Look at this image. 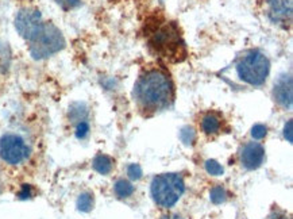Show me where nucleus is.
<instances>
[{
    "instance_id": "1",
    "label": "nucleus",
    "mask_w": 293,
    "mask_h": 219,
    "mask_svg": "<svg viewBox=\"0 0 293 219\" xmlns=\"http://www.w3.org/2000/svg\"><path fill=\"white\" fill-rule=\"evenodd\" d=\"M135 99L142 110L158 111L168 107L173 99L172 81L161 70H147L135 84Z\"/></svg>"
},
{
    "instance_id": "2",
    "label": "nucleus",
    "mask_w": 293,
    "mask_h": 219,
    "mask_svg": "<svg viewBox=\"0 0 293 219\" xmlns=\"http://www.w3.org/2000/svg\"><path fill=\"white\" fill-rule=\"evenodd\" d=\"M151 196L159 207L169 208L177 203L185 191L182 177L177 173H164L151 181Z\"/></svg>"
},
{
    "instance_id": "3",
    "label": "nucleus",
    "mask_w": 293,
    "mask_h": 219,
    "mask_svg": "<svg viewBox=\"0 0 293 219\" xmlns=\"http://www.w3.org/2000/svg\"><path fill=\"white\" fill-rule=\"evenodd\" d=\"M238 76L247 84L259 87L267 81L270 72L269 58L258 50H250L236 64Z\"/></svg>"
},
{
    "instance_id": "4",
    "label": "nucleus",
    "mask_w": 293,
    "mask_h": 219,
    "mask_svg": "<svg viewBox=\"0 0 293 219\" xmlns=\"http://www.w3.org/2000/svg\"><path fill=\"white\" fill-rule=\"evenodd\" d=\"M65 46L64 35L53 23H43L42 29L30 41V53L35 60H43L58 53Z\"/></svg>"
},
{
    "instance_id": "5",
    "label": "nucleus",
    "mask_w": 293,
    "mask_h": 219,
    "mask_svg": "<svg viewBox=\"0 0 293 219\" xmlns=\"http://www.w3.org/2000/svg\"><path fill=\"white\" fill-rule=\"evenodd\" d=\"M151 46L155 47V52L159 53L162 57L180 61L185 56L184 43H182L177 29L173 25L162 27L154 34L151 39Z\"/></svg>"
},
{
    "instance_id": "6",
    "label": "nucleus",
    "mask_w": 293,
    "mask_h": 219,
    "mask_svg": "<svg viewBox=\"0 0 293 219\" xmlns=\"http://www.w3.org/2000/svg\"><path fill=\"white\" fill-rule=\"evenodd\" d=\"M30 156V146L20 135L4 134L0 138V157L10 165H19Z\"/></svg>"
},
{
    "instance_id": "7",
    "label": "nucleus",
    "mask_w": 293,
    "mask_h": 219,
    "mask_svg": "<svg viewBox=\"0 0 293 219\" xmlns=\"http://www.w3.org/2000/svg\"><path fill=\"white\" fill-rule=\"evenodd\" d=\"M42 15L38 10L34 8H23L18 12L15 18V27L22 38L30 42L35 35L38 34L43 26Z\"/></svg>"
},
{
    "instance_id": "8",
    "label": "nucleus",
    "mask_w": 293,
    "mask_h": 219,
    "mask_svg": "<svg viewBox=\"0 0 293 219\" xmlns=\"http://www.w3.org/2000/svg\"><path fill=\"white\" fill-rule=\"evenodd\" d=\"M265 160V149L258 142H249L243 146L241 153V161L242 165L249 171L258 169L262 165Z\"/></svg>"
},
{
    "instance_id": "9",
    "label": "nucleus",
    "mask_w": 293,
    "mask_h": 219,
    "mask_svg": "<svg viewBox=\"0 0 293 219\" xmlns=\"http://www.w3.org/2000/svg\"><path fill=\"white\" fill-rule=\"evenodd\" d=\"M274 100L277 102L281 107L289 110L293 104V85L292 76L290 75H281L278 77L273 89Z\"/></svg>"
},
{
    "instance_id": "10",
    "label": "nucleus",
    "mask_w": 293,
    "mask_h": 219,
    "mask_svg": "<svg viewBox=\"0 0 293 219\" xmlns=\"http://www.w3.org/2000/svg\"><path fill=\"white\" fill-rule=\"evenodd\" d=\"M292 0H269V18L274 23H286L292 18Z\"/></svg>"
},
{
    "instance_id": "11",
    "label": "nucleus",
    "mask_w": 293,
    "mask_h": 219,
    "mask_svg": "<svg viewBox=\"0 0 293 219\" xmlns=\"http://www.w3.org/2000/svg\"><path fill=\"white\" fill-rule=\"evenodd\" d=\"M112 166H114L112 158L105 154H97L93 160V169L100 175H108L112 171Z\"/></svg>"
},
{
    "instance_id": "12",
    "label": "nucleus",
    "mask_w": 293,
    "mask_h": 219,
    "mask_svg": "<svg viewBox=\"0 0 293 219\" xmlns=\"http://www.w3.org/2000/svg\"><path fill=\"white\" fill-rule=\"evenodd\" d=\"M201 129L205 134H215L220 129V119L219 116L215 114H207L201 120Z\"/></svg>"
},
{
    "instance_id": "13",
    "label": "nucleus",
    "mask_w": 293,
    "mask_h": 219,
    "mask_svg": "<svg viewBox=\"0 0 293 219\" xmlns=\"http://www.w3.org/2000/svg\"><path fill=\"white\" fill-rule=\"evenodd\" d=\"M114 191H115L118 198L124 199V198H128L134 193V185L127 180H118L114 185Z\"/></svg>"
},
{
    "instance_id": "14",
    "label": "nucleus",
    "mask_w": 293,
    "mask_h": 219,
    "mask_svg": "<svg viewBox=\"0 0 293 219\" xmlns=\"http://www.w3.org/2000/svg\"><path fill=\"white\" fill-rule=\"evenodd\" d=\"M77 208L83 212H89L93 208V195L91 192H83L77 199Z\"/></svg>"
},
{
    "instance_id": "15",
    "label": "nucleus",
    "mask_w": 293,
    "mask_h": 219,
    "mask_svg": "<svg viewBox=\"0 0 293 219\" xmlns=\"http://www.w3.org/2000/svg\"><path fill=\"white\" fill-rule=\"evenodd\" d=\"M209 198L214 204H222L227 199V192L222 185H215L209 192Z\"/></svg>"
},
{
    "instance_id": "16",
    "label": "nucleus",
    "mask_w": 293,
    "mask_h": 219,
    "mask_svg": "<svg viewBox=\"0 0 293 219\" xmlns=\"http://www.w3.org/2000/svg\"><path fill=\"white\" fill-rule=\"evenodd\" d=\"M205 171H207L209 175H212V176H220V175H223L224 172L223 166L220 165L218 161H215V160H207V161H205Z\"/></svg>"
},
{
    "instance_id": "17",
    "label": "nucleus",
    "mask_w": 293,
    "mask_h": 219,
    "mask_svg": "<svg viewBox=\"0 0 293 219\" xmlns=\"http://www.w3.org/2000/svg\"><path fill=\"white\" fill-rule=\"evenodd\" d=\"M180 138L185 145H192L195 142V139H196V134H195V131H193L192 127H184L180 131Z\"/></svg>"
},
{
    "instance_id": "18",
    "label": "nucleus",
    "mask_w": 293,
    "mask_h": 219,
    "mask_svg": "<svg viewBox=\"0 0 293 219\" xmlns=\"http://www.w3.org/2000/svg\"><path fill=\"white\" fill-rule=\"evenodd\" d=\"M74 134L77 137L78 139H84L87 135L89 134V123L87 120H81V122H77V126H76V131Z\"/></svg>"
},
{
    "instance_id": "19",
    "label": "nucleus",
    "mask_w": 293,
    "mask_h": 219,
    "mask_svg": "<svg viewBox=\"0 0 293 219\" xmlns=\"http://www.w3.org/2000/svg\"><path fill=\"white\" fill-rule=\"evenodd\" d=\"M268 134V127L265 125H255L251 129V137L254 139H262Z\"/></svg>"
},
{
    "instance_id": "20",
    "label": "nucleus",
    "mask_w": 293,
    "mask_h": 219,
    "mask_svg": "<svg viewBox=\"0 0 293 219\" xmlns=\"http://www.w3.org/2000/svg\"><path fill=\"white\" fill-rule=\"evenodd\" d=\"M127 175L131 180H139L143 175L142 168H141V165H138V164H131V165H128L127 168Z\"/></svg>"
},
{
    "instance_id": "21",
    "label": "nucleus",
    "mask_w": 293,
    "mask_h": 219,
    "mask_svg": "<svg viewBox=\"0 0 293 219\" xmlns=\"http://www.w3.org/2000/svg\"><path fill=\"white\" fill-rule=\"evenodd\" d=\"M284 137L289 143L293 142V120L289 119L284 127Z\"/></svg>"
},
{
    "instance_id": "22",
    "label": "nucleus",
    "mask_w": 293,
    "mask_h": 219,
    "mask_svg": "<svg viewBox=\"0 0 293 219\" xmlns=\"http://www.w3.org/2000/svg\"><path fill=\"white\" fill-rule=\"evenodd\" d=\"M31 196H33L31 185L23 184V187H22V191L18 193V198H19V199H30Z\"/></svg>"
},
{
    "instance_id": "23",
    "label": "nucleus",
    "mask_w": 293,
    "mask_h": 219,
    "mask_svg": "<svg viewBox=\"0 0 293 219\" xmlns=\"http://www.w3.org/2000/svg\"><path fill=\"white\" fill-rule=\"evenodd\" d=\"M56 2L58 4H61L64 8H73L80 3V0H56Z\"/></svg>"
},
{
    "instance_id": "24",
    "label": "nucleus",
    "mask_w": 293,
    "mask_h": 219,
    "mask_svg": "<svg viewBox=\"0 0 293 219\" xmlns=\"http://www.w3.org/2000/svg\"><path fill=\"white\" fill-rule=\"evenodd\" d=\"M161 219H184V218H181L180 215H173V214H172V215H164Z\"/></svg>"
}]
</instances>
